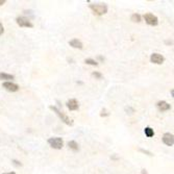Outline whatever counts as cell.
<instances>
[{
    "mask_svg": "<svg viewBox=\"0 0 174 174\" xmlns=\"http://www.w3.org/2000/svg\"><path fill=\"white\" fill-rule=\"evenodd\" d=\"M90 9L96 16H102L107 13L109 7L105 3H91Z\"/></svg>",
    "mask_w": 174,
    "mask_h": 174,
    "instance_id": "1",
    "label": "cell"
},
{
    "mask_svg": "<svg viewBox=\"0 0 174 174\" xmlns=\"http://www.w3.org/2000/svg\"><path fill=\"white\" fill-rule=\"evenodd\" d=\"M49 109H50L51 111L54 112L55 114L58 116V118L62 120V121H63L65 124H67V125H70V126L73 125V121H72V120H71L66 114H64V113L61 111V110H58L56 106H54V105H50V106H49Z\"/></svg>",
    "mask_w": 174,
    "mask_h": 174,
    "instance_id": "2",
    "label": "cell"
},
{
    "mask_svg": "<svg viewBox=\"0 0 174 174\" xmlns=\"http://www.w3.org/2000/svg\"><path fill=\"white\" fill-rule=\"evenodd\" d=\"M48 144L50 145V147H52L53 149H62L64 146V141L62 138H58V137H55V138H50L48 139Z\"/></svg>",
    "mask_w": 174,
    "mask_h": 174,
    "instance_id": "3",
    "label": "cell"
},
{
    "mask_svg": "<svg viewBox=\"0 0 174 174\" xmlns=\"http://www.w3.org/2000/svg\"><path fill=\"white\" fill-rule=\"evenodd\" d=\"M144 20L148 25L150 26H156L158 24V18L155 15L151 14V13H147L144 15Z\"/></svg>",
    "mask_w": 174,
    "mask_h": 174,
    "instance_id": "4",
    "label": "cell"
},
{
    "mask_svg": "<svg viewBox=\"0 0 174 174\" xmlns=\"http://www.w3.org/2000/svg\"><path fill=\"white\" fill-rule=\"evenodd\" d=\"M16 22L20 27H27V28H31L33 27V24L31 23V21L29 20L28 18L24 16H21V17H18L16 19Z\"/></svg>",
    "mask_w": 174,
    "mask_h": 174,
    "instance_id": "5",
    "label": "cell"
},
{
    "mask_svg": "<svg viewBox=\"0 0 174 174\" xmlns=\"http://www.w3.org/2000/svg\"><path fill=\"white\" fill-rule=\"evenodd\" d=\"M2 87L11 93L17 92V91H19V89H20L19 85L17 84H15V82H4L3 84H2Z\"/></svg>",
    "mask_w": 174,
    "mask_h": 174,
    "instance_id": "6",
    "label": "cell"
},
{
    "mask_svg": "<svg viewBox=\"0 0 174 174\" xmlns=\"http://www.w3.org/2000/svg\"><path fill=\"white\" fill-rule=\"evenodd\" d=\"M163 143L165 144L166 146H169V147H172L173 144H174V136L172 134H170V132H166V134H164L163 138Z\"/></svg>",
    "mask_w": 174,
    "mask_h": 174,
    "instance_id": "7",
    "label": "cell"
},
{
    "mask_svg": "<svg viewBox=\"0 0 174 174\" xmlns=\"http://www.w3.org/2000/svg\"><path fill=\"white\" fill-rule=\"evenodd\" d=\"M150 62L152 64H155V65H162L165 62V57L160 53H152L150 55Z\"/></svg>",
    "mask_w": 174,
    "mask_h": 174,
    "instance_id": "8",
    "label": "cell"
},
{
    "mask_svg": "<svg viewBox=\"0 0 174 174\" xmlns=\"http://www.w3.org/2000/svg\"><path fill=\"white\" fill-rule=\"evenodd\" d=\"M156 107H158L160 112H167L169 110H171V105L167 101H165V100H160L156 103Z\"/></svg>",
    "mask_w": 174,
    "mask_h": 174,
    "instance_id": "9",
    "label": "cell"
},
{
    "mask_svg": "<svg viewBox=\"0 0 174 174\" xmlns=\"http://www.w3.org/2000/svg\"><path fill=\"white\" fill-rule=\"evenodd\" d=\"M66 104H67V107L70 110V111H77L78 107H79V103H78V101L76 99H74V98L68 100Z\"/></svg>",
    "mask_w": 174,
    "mask_h": 174,
    "instance_id": "10",
    "label": "cell"
},
{
    "mask_svg": "<svg viewBox=\"0 0 174 174\" xmlns=\"http://www.w3.org/2000/svg\"><path fill=\"white\" fill-rule=\"evenodd\" d=\"M69 45L71 47L75 48V49H82L84 48V44L82 41H79L78 39H73V40L69 41Z\"/></svg>",
    "mask_w": 174,
    "mask_h": 174,
    "instance_id": "11",
    "label": "cell"
},
{
    "mask_svg": "<svg viewBox=\"0 0 174 174\" xmlns=\"http://www.w3.org/2000/svg\"><path fill=\"white\" fill-rule=\"evenodd\" d=\"M15 76L12 74H7V73L4 72H0V80H6V82H9L11 79H14Z\"/></svg>",
    "mask_w": 174,
    "mask_h": 174,
    "instance_id": "12",
    "label": "cell"
},
{
    "mask_svg": "<svg viewBox=\"0 0 174 174\" xmlns=\"http://www.w3.org/2000/svg\"><path fill=\"white\" fill-rule=\"evenodd\" d=\"M68 146L70 149H72L73 151H78L79 150V146H78L76 141H69L68 142Z\"/></svg>",
    "mask_w": 174,
    "mask_h": 174,
    "instance_id": "13",
    "label": "cell"
},
{
    "mask_svg": "<svg viewBox=\"0 0 174 174\" xmlns=\"http://www.w3.org/2000/svg\"><path fill=\"white\" fill-rule=\"evenodd\" d=\"M144 134H145V136L147 138H152L154 136V130H153V128L147 126V127H145V129H144Z\"/></svg>",
    "mask_w": 174,
    "mask_h": 174,
    "instance_id": "14",
    "label": "cell"
},
{
    "mask_svg": "<svg viewBox=\"0 0 174 174\" xmlns=\"http://www.w3.org/2000/svg\"><path fill=\"white\" fill-rule=\"evenodd\" d=\"M130 20H131L132 22H134V23H140V22L142 21V17H141V15L134 13V14H132V15H131Z\"/></svg>",
    "mask_w": 174,
    "mask_h": 174,
    "instance_id": "15",
    "label": "cell"
},
{
    "mask_svg": "<svg viewBox=\"0 0 174 174\" xmlns=\"http://www.w3.org/2000/svg\"><path fill=\"white\" fill-rule=\"evenodd\" d=\"M85 63L87 65H90V66H98V62L93 58H85Z\"/></svg>",
    "mask_w": 174,
    "mask_h": 174,
    "instance_id": "16",
    "label": "cell"
},
{
    "mask_svg": "<svg viewBox=\"0 0 174 174\" xmlns=\"http://www.w3.org/2000/svg\"><path fill=\"white\" fill-rule=\"evenodd\" d=\"M92 75H93V76H94L95 78H97V79H101L102 76H103V75H102L100 72H98V71H94V72L92 73Z\"/></svg>",
    "mask_w": 174,
    "mask_h": 174,
    "instance_id": "17",
    "label": "cell"
},
{
    "mask_svg": "<svg viewBox=\"0 0 174 174\" xmlns=\"http://www.w3.org/2000/svg\"><path fill=\"white\" fill-rule=\"evenodd\" d=\"M139 151L142 153H144V154H147V155H149V156H153L152 152H150V151H148V150H145V149H143V148H140Z\"/></svg>",
    "mask_w": 174,
    "mask_h": 174,
    "instance_id": "18",
    "label": "cell"
},
{
    "mask_svg": "<svg viewBox=\"0 0 174 174\" xmlns=\"http://www.w3.org/2000/svg\"><path fill=\"white\" fill-rule=\"evenodd\" d=\"M12 162H13V164L15 166H17V167H21V166H22V163H21V162H19L18 160H13Z\"/></svg>",
    "mask_w": 174,
    "mask_h": 174,
    "instance_id": "19",
    "label": "cell"
},
{
    "mask_svg": "<svg viewBox=\"0 0 174 174\" xmlns=\"http://www.w3.org/2000/svg\"><path fill=\"white\" fill-rule=\"evenodd\" d=\"M109 113L106 112V110H102L101 113H100V116L101 117H106V116H109Z\"/></svg>",
    "mask_w": 174,
    "mask_h": 174,
    "instance_id": "20",
    "label": "cell"
},
{
    "mask_svg": "<svg viewBox=\"0 0 174 174\" xmlns=\"http://www.w3.org/2000/svg\"><path fill=\"white\" fill-rule=\"evenodd\" d=\"M3 33H4V27H3V25H2V24L0 23V36H1Z\"/></svg>",
    "mask_w": 174,
    "mask_h": 174,
    "instance_id": "21",
    "label": "cell"
},
{
    "mask_svg": "<svg viewBox=\"0 0 174 174\" xmlns=\"http://www.w3.org/2000/svg\"><path fill=\"white\" fill-rule=\"evenodd\" d=\"M141 174H148V171H147L145 168H143L141 170Z\"/></svg>",
    "mask_w": 174,
    "mask_h": 174,
    "instance_id": "22",
    "label": "cell"
},
{
    "mask_svg": "<svg viewBox=\"0 0 174 174\" xmlns=\"http://www.w3.org/2000/svg\"><path fill=\"white\" fill-rule=\"evenodd\" d=\"M5 0H0V6H1V5H3V4L4 3H5Z\"/></svg>",
    "mask_w": 174,
    "mask_h": 174,
    "instance_id": "23",
    "label": "cell"
},
{
    "mask_svg": "<svg viewBox=\"0 0 174 174\" xmlns=\"http://www.w3.org/2000/svg\"><path fill=\"white\" fill-rule=\"evenodd\" d=\"M98 58H99V61H101V62H103V61H104V57H102L101 55L98 56Z\"/></svg>",
    "mask_w": 174,
    "mask_h": 174,
    "instance_id": "24",
    "label": "cell"
},
{
    "mask_svg": "<svg viewBox=\"0 0 174 174\" xmlns=\"http://www.w3.org/2000/svg\"><path fill=\"white\" fill-rule=\"evenodd\" d=\"M2 174H16L15 172H13V171H12V172H7V173H2Z\"/></svg>",
    "mask_w": 174,
    "mask_h": 174,
    "instance_id": "25",
    "label": "cell"
},
{
    "mask_svg": "<svg viewBox=\"0 0 174 174\" xmlns=\"http://www.w3.org/2000/svg\"><path fill=\"white\" fill-rule=\"evenodd\" d=\"M171 95H172V97L174 96V91H173V89L171 90Z\"/></svg>",
    "mask_w": 174,
    "mask_h": 174,
    "instance_id": "26",
    "label": "cell"
}]
</instances>
